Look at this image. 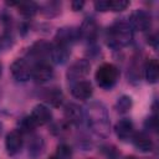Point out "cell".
Here are the masks:
<instances>
[{"mask_svg":"<svg viewBox=\"0 0 159 159\" xmlns=\"http://www.w3.org/2000/svg\"><path fill=\"white\" fill-rule=\"evenodd\" d=\"M77 40H80V31L77 27L65 26L57 30L55 35V42L71 47Z\"/></svg>","mask_w":159,"mask_h":159,"instance_id":"8","label":"cell"},{"mask_svg":"<svg viewBox=\"0 0 159 159\" xmlns=\"http://www.w3.org/2000/svg\"><path fill=\"white\" fill-rule=\"evenodd\" d=\"M125 159H135L134 157H128V158H125Z\"/></svg>","mask_w":159,"mask_h":159,"instance_id":"31","label":"cell"},{"mask_svg":"<svg viewBox=\"0 0 159 159\" xmlns=\"http://www.w3.org/2000/svg\"><path fill=\"white\" fill-rule=\"evenodd\" d=\"M50 53H51V43L40 40L35 42L30 48L26 55L29 60H31L34 63L35 62H41V61H48L50 62Z\"/></svg>","mask_w":159,"mask_h":159,"instance_id":"5","label":"cell"},{"mask_svg":"<svg viewBox=\"0 0 159 159\" xmlns=\"http://www.w3.org/2000/svg\"><path fill=\"white\" fill-rule=\"evenodd\" d=\"M48 159H58V158H57V157H56V155H52V157H50V158H48Z\"/></svg>","mask_w":159,"mask_h":159,"instance_id":"30","label":"cell"},{"mask_svg":"<svg viewBox=\"0 0 159 159\" xmlns=\"http://www.w3.org/2000/svg\"><path fill=\"white\" fill-rule=\"evenodd\" d=\"M148 42H149L154 48H157V47H158V36H157V34H154L153 36L148 37Z\"/></svg>","mask_w":159,"mask_h":159,"instance_id":"29","label":"cell"},{"mask_svg":"<svg viewBox=\"0 0 159 159\" xmlns=\"http://www.w3.org/2000/svg\"><path fill=\"white\" fill-rule=\"evenodd\" d=\"M70 57V47L53 42L51 43V53H50V60L57 65L65 63Z\"/></svg>","mask_w":159,"mask_h":159,"instance_id":"18","label":"cell"},{"mask_svg":"<svg viewBox=\"0 0 159 159\" xmlns=\"http://www.w3.org/2000/svg\"><path fill=\"white\" fill-rule=\"evenodd\" d=\"M128 24L132 30L137 31H147L152 26V15L145 10H135L130 14Z\"/></svg>","mask_w":159,"mask_h":159,"instance_id":"7","label":"cell"},{"mask_svg":"<svg viewBox=\"0 0 159 159\" xmlns=\"http://www.w3.org/2000/svg\"><path fill=\"white\" fill-rule=\"evenodd\" d=\"M129 6L127 0H99L94 2V9L97 11H123Z\"/></svg>","mask_w":159,"mask_h":159,"instance_id":"15","label":"cell"},{"mask_svg":"<svg viewBox=\"0 0 159 159\" xmlns=\"http://www.w3.org/2000/svg\"><path fill=\"white\" fill-rule=\"evenodd\" d=\"M144 76L148 83H157L159 80V63L155 58L148 60L144 65Z\"/></svg>","mask_w":159,"mask_h":159,"instance_id":"19","label":"cell"},{"mask_svg":"<svg viewBox=\"0 0 159 159\" xmlns=\"http://www.w3.org/2000/svg\"><path fill=\"white\" fill-rule=\"evenodd\" d=\"M71 93L75 98L77 99H82V101H86V99H89L93 94V87L89 81H86V80H81V81H77V82H73L72 86H71Z\"/></svg>","mask_w":159,"mask_h":159,"instance_id":"11","label":"cell"},{"mask_svg":"<svg viewBox=\"0 0 159 159\" xmlns=\"http://www.w3.org/2000/svg\"><path fill=\"white\" fill-rule=\"evenodd\" d=\"M0 73H1V65H0Z\"/></svg>","mask_w":159,"mask_h":159,"instance_id":"32","label":"cell"},{"mask_svg":"<svg viewBox=\"0 0 159 159\" xmlns=\"http://www.w3.org/2000/svg\"><path fill=\"white\" fill-rule=\"evenodd\" d=\"M144 127H145V129H148V130H153V132L157 130V128H158V119H157V114H155V113L145 119Z\"/></svg>","mask_w":159,"mask_h":159,"instance_id":"26","label":"cell"},{"mask_svg":"<svg viewBox=\"0 0 159 159\" xmlns=\"http://www.w3.org/2000/svg\"><path fill=\"white\" fill-rule=\"evenodd\" d=\"M98 25L93 19H86L78 27L80 39H83L88 42H94L98 36Z\"/></svg>","mask_w":159,"mask_h":159,"instance_id":"13","label":"cell"},{"mask_svg":"<svg viewBox=\"0 0 159 159\" xmlns=\"http://www.w3.org/2000/svg\"><path fill=\"white\" fill-rule=\"evenodd\" d=\"M36 127H37V125L35 124V122L31 119L30 116L24 117V118L20 120V123H19V130H20L21 133H30V132H32Z\"/></svg>","mask_w":159,"mask_h":159,"instance_id":"24","label":"cell"},{"mask_svg":"<svg viewBox=\"0 0 159 159\" xmlns=\"http://www.w3.org/2000/svg\"><path fill=\"white\" fill-rule=\"evenodd\" d=\"M31 119L35 122V124L39 127V125H45L47 123L51 122L52 119V112L51 109L46 106V104H36L32 111H31V114H30Z\"/></svg>","mask_w":159,"mask_h":159,"instance_id":"12","label":"cell"},{"mask_svg":"<svg viewBox=\"0 0 159 159\" xmlns=\"http://www.w3.org/2000/svg\"><path fill=\"white\" fill-rule=\"evenodd\" d=\"M65 118L70 124L78 125L84 120V111L76 103H67L65 106Z\"/></svg>","mask_w":159,"mask_h":159,"instance_id":"16","label":"cell"},{"mask_svg":"<svg viewBox=\"0 0 159 159\" xmlns=\"http://www.w3.org/2000/svg\"><path fill=\"white\" fill-rule=\"evenodd\" d=\"M32 66H34V62L25 56V57L16 58L11 63L10 71H11L12 77L16 81H19V82H26L27 80L31 78Z\"/></svg>","mask_w":159,"mask_h":159,"instance_id":"4","label":"cell"},{"mask_svg":"<svg viewBox=\"0 0 159 159\" xmlns=\"http://www.w3.org/2000/svg\"><path fill=\"white\" fill-rule=\"evenodd\" d=\"M114 132L117 134V137L122 140V142H127L130 140L132 137L134 135L135 130H134V125L133 122L128 118H123L120 120H118L114 125Z\"/></svg>","mask_w":159,"mask_h":159,"instance_id":"14","label":"cell"},{"mask_svg":"<svg viewBox=\"0 0 159 159\" xmlns=\"http://www.w3.org/2000/svg\"><path fill=\"white\" fill-rule=\"evenodd\" d=\"M58 159H71L72 158V149L68 144L66 143H61L57 147V152L55 154Z\"/></svg>","mask_w":159,"mask_h":159,"instance_id":"25","label":"cell"},{"mask_svg":"<svg viewBox=\"0 0 159 159\" xmlns=\"http://www.w3.org/2000/svg\"><path fill=\"white\" fill-rule=\"evenodd\" d=\"M132 106H133V99H132L130 96H127V94H123V96L118 97V99L116 102V109L120 114L128 113L132 109Z\"/></svg>","mask_w":159,"mask_h":159,"instance_id":"23","label":"cell"},{"mask_svg":"<svg viewBox=\"0 0 159 159\" xmlns=\"http://www.w3.org/2000/svg\"><path fill=\"white\" fill-rule=\"evenodd\" d=\"M133 40V30L128 21L118 20L107 31V45L112 48L128 46Z\"/></svg>","mask_w":159,"mask_h":159,"instance_id":"2","label":"cell"},{"mask_svg":"<svg viewBox=\"0 0 159 159\" xmlns=\"http://www.w3.org/2000/svg\"><path fill=\"white\" fill-rule=\"evenodd\" d=\"M45 99L47 103H50L53 107H60L63 101V94L60 88H50L45 93Z\"/></svg>","mask_w":159,"mask_h":159,"instance_id":"22","label":"cell"},{"mask_svg":"<svg viewBox=\"0 0 159 159\" xmlns=\"http://www.w3.org/2000/svg\"><path fill=\"white\" fill-rule=\"evenodd\" d=\"M71 6H72L73 11H80V10L84 6V1H80V0H77V1H72V2H71Z\"/></svg>","mask_w":159,"mask_h":159,"instance_id":"28","label":"cell"},{"mask_svg":"<svg viewBox=\"0 0 159 159\" xmlns=\"http://www.w3.org/2000/svg\"><path fill=\"white\" fill-rule=\"evenodd\" d=\"M9 5H15L19 12L25 17H32L39 11V5L34 1H19V2H9Z\"/></svg>","mask_w":159,"mask_h":159,"instance_id":"20","label":"cell"},{"mask_svg":"<svg viewBox=\"0 0 159 159\" xmlns=\"http://www.w3.org/2000/svg\"><path fill=\"white\" fill-rule=\"evenodd\" d=\"M45 149V142L40 135H32L29 142V155L34 159L39 158Z\"/></svg>","mask_w":159,"mask_h":159,"instance_id":"21","label":"cell"},{"mask_svg":"<svg viewBox=\"0 0 159 159\" xmlns=\"http://www.w3.org/2000/svg\"><path fill=\"white\" fill-rule=\"evenodd\" d=\"M89 68H91V63L84 60V58H81V60H77L75 61L67 70V80L73 83V82H77V81H81L83 80L88 73H89Z\"/></svg>","mask_w":159,"mask_h":159,"instance_id":"6","label":"cell"},{"mask_svg":"<svg viewBox=\"0 0 159 159\" xmlns=\"http://www.w3.org/2000/svg\"><path fill=\"white\" fill-rule=\"evenodd\" d=\"M97 84L103 89H111L114 87L119 78V70L113 63H102L94 75Z\"/></svg>","mask_w":159,"mask_h":159,"instance_id":"3","label":"cell"},{"mask_svg":"<svg viewBox=\"0 0 159 159\" xmlns=\"http://www.w3.org/2000/svg\"><path fill=\"white\" fill-rule=\"evenodd\" d=\"M52 77H53V67L50 65L48 61H41L34 63L31 78H34L36 82L43 83L50 81Z\"/></svg>","mask_w":159,"mask_h":159,"instance_id":"9","label":"cell"},{"mask_svg":"<svg viewBox=\"0 0 159 159\" xmlns=\"http://www.w3.org/2000/svg\"><path fill=\"white\" fill-rule=\"evenodd\" d=\"M84 119L89 129L98 137L106 138L109 134V116L101 102H91L84 109Z\"/></svg>","mask_w":159,"mask_h":159,"instance_id":"1","label":"cell"},{"mask_svg":"<svg viewBox=\"0 0 159 159\" xmlns=\"http://www.w3.org/2000/svg\"><path fill=\"white\" fill-rule=\"evenodd\" d=\"M10 40L11 39L9 36H1L0 37V51H1V48H6V47H9L11 45Z\"/></svg>","mask_w":159,"mask_h":159,"instance_id":"27","label":"cell"},{"mask_svg":"<svg viewBox=\"0 0 159 159\" xmlns=\"http://www.w3.org/2000/svg\"><path fill=\"white\" fill-rule=\"evenodd\" d=\"M132 143L135 147V149H138L142 153H149L153 150L154 148V143L150 139L149 134H147L145 132H139V133H134V135L132 137Z\"/></svg>","mask_w":159,"mask_h":159,"instance_id":"17","label":"cell"},{"mask_svg":"<svg viewBox=\"0 0 159 159\" xmlns=\"http://www.w3.org/2000/svg\"><path fill=\"white\" fill-rule=\"evenodd\" d=\"M22 144H24V138H22V133L19 129L7 133L5 138V148L9 155H16L21 150Z\"/></svg>","mask_w":159,"mask_h":159,"instance_id":"10","label":"cell"}]
</instances>
